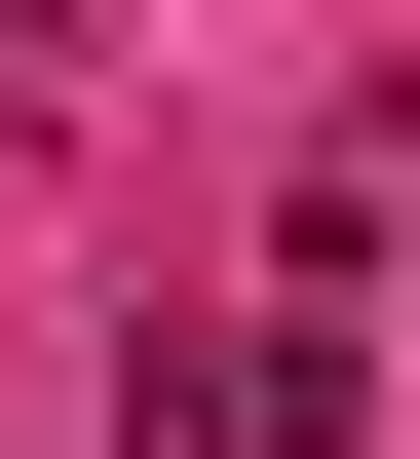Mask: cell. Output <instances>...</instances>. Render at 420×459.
Here are the masks:
<instances>
[{
    "instance_id": "cell-1",
    "label": "cell",
    "mask_w": 420,
    "mask_h": 459,
    "mask_svg": "<svg viewBox=\"0 0 420 459\" xmlns=\"http://www.w3.org/2000/svg\"><path fill=\"white\" fill-rule=\"evenodd\" d=\"M344 383H382L344 307H229V344H115V459H344Z\"/></svg>"
}]
</instances>
